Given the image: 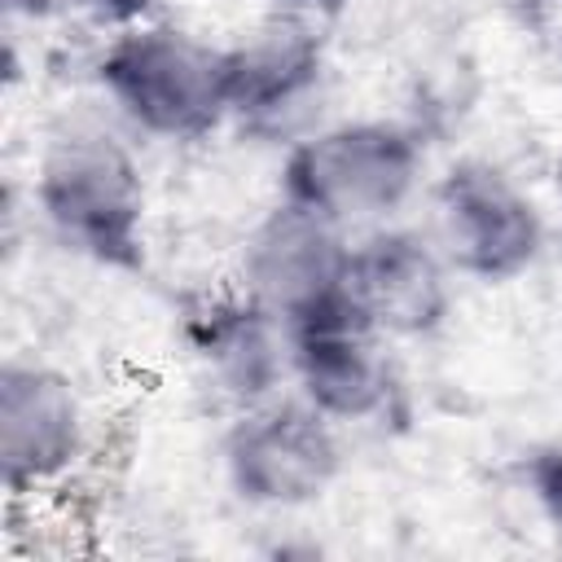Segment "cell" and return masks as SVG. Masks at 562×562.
Instances as JSON below:
<instances>
[{
  "instance_id": "cell-12",
  "label": "cell",
  "mask_w": 562,
  "mask_h": 562,
  "mask_svg": "<svg viewBox=\"0 0 562 562\" xmlns=\"http://www.w3.org/2000/svg\"><path fill=\"white\" fill-rule=\"evenodd\" d=\"M527 479H531V496H536L540 514L562 531V443L536 452Z\"/></svg>"
},
{
  "instance_id": "cell-13",
  "label": "cell",
  "mask_w": 562,
  "mask_h": 562,
  "mask_svg": "<svg viewBox=\"0 0 562 562\" xmlns=\"http://www.w3.org/2000/svg\"><path fill=\"white\" fill-rule=\"evenodd\" d=\"M9 4L31 13V18H48V13H66V9H92L97 13V0H9Z\"/></svg>"
},
{
  "instance_id": "cell-3",
  "label": "cell",
  "mask_w": 562,
  "mask_h": 562,
  "mask_svg": "<svg viewBox=\"0 0 562 562\" xmlns=\"http://www.w3.org/2000/svg\"><path fill=\"white\" fill-rule=\"evenodd\" d=\"M422 140L391 119H342L303 132L281 167V198L325 215L342 233L395 224L422 189Z\"/></svg>"
},
{
  "instance_id": "cell-5",
  "label": "cell",
  "mask_w": 562,
  "mask_h": 562,
  "mask_svg": "<svg viewBox=\"0 0 562 562\" xmlns=\"http://www.w3.org/2000/svg\"><path fill=\"white\" fill-rule=\"evenodd\" d=\"M430 220V237L452 272L474 281H514L544 246V220L531 193L483 158H461L435 180Z\"/></svg>"
},
{
  "instance_id": "cell-1",
  "label": "cell",
  "mask_w": 562,
  "mask_h": 562,
  "mask_svg": "<svg viewBox=\"0 0 562 562\" xmlns=\"http://www.w3.org/2000/svg\"><path fill=\"white\" fill-rule=\"evenodd\" d=\"M97 83L110 110L154 140H202L233 119V48L162 18L114 26Z\"/></svg>"
},
{
  "instance_id": "cell-4",
  "label": "cell",
  "mask_w": 562,
  "mask_h": 562,
  "mask_svg": "<svg viewBox=\"0 0 562 562\" xmlns=\"http://www.w3.org/2000/svg\"><path fill=\"white\" fill-rule=\"evenodd\" d=\"M347 255L351 233L281 198L241 241L237 290L285 329H299L347 307Z\"/></svg>"
},
{
  "instance_id": "cell-9",
  "label": "cell",
  "mask_w": 562,
  "mask_h": 562,
  "mask_svg": "<svg viewBox=\"0 0 562 562\" xmlns=\"http://www.w3.org/2000/svg\"><path fill=\"white\" fill-rule=\"evenodd\" d=\"M382 342L386 338L373 334L351 307L290 329L294 395H303L316 413H325L338 426L382 417L395 395V378Z\"/></svg>"
},
{
  "instance_id": "cell-6",
  "label": "cell",
  "mask_w": 562,
  "mask_h": 562,
  "mask_svg": "<svg viewBox=\"0 0 562 562\" xmlns=\"http://www.w3.org/2000/svg\"><path fill=\"white\" fill-rule=\"evenodd\" d=\"M334 426L338 422L316 413L303 395L241 408L224 435V474L233 492L259 509H303L321 501L342 470Z\"/></svg>"
},
{
  "instance_id": "cell-14",
  "label": "cell",
  "mask_w": 562,
  "mask_h": 562,
  "mask_svg": "<svg viewBox=\"0 0 562 562\" xmlns=\"http://www.w3.org/2000/svg\"><path fill=\"white\" fill-rule=\"evenodd\" d=\"M145 9H149V0H97V13L110 18L114 26H127V22L145 18Z\"/></svg>"
},
{
  "instance_id": "cell-16",
  "label": "cell",
  "mask_w": 562,
  "mask_h": 562,
  "mask_svg": "<svg viewBox=\"0 0 562 562\" xmlns=\"http://www.w3.org/2000/svg\"><path fill=\"white\" fill-rule=\"evenodd\" d=\"M558 198H562V158H558Z\"/></svg>"
},
{
  "instance_id": "cell-10",
  "label": "cell",
  "mask_w": 562,
  "mask_h": 562,
  "mask_svg": "<svg viewBox=\"0 0 562 562\" xmlns=\"http://www.w3.org/2000/svg\"><path fill=\"white\" fill-rule=\"evenodd\" d=\"M321 75V22L277 9L241 44H233V119L259 132H285L290 119L316 101Z\"/></svg>"
},
{
  "instance_id": "cell-8",
  "label": "cell",
  "mask_w": 562,
  "mask_h": 562,
  "mask_svg": "<svg viewBox=\"0 0 562 562\" xmlns=\"http://www.w3.org/2000/svg\"><path fill=\"white\" fill-rule=\"evenodd\" d=\"M347 307L382 338L435 334L452 307V263L435 237L382 224L351 237Z\"/></svg>"
},
{
  "instance_id": "cell-2",
  "label": "cell",
  "mask_w": 562,
  "mask_h": 562,
  "mask_svg": "<svg viewBox=\"0 0 562 562\" xmlns=\"http://www.w3.org/2000/svg\"><path fill=\"white\" fill-rule=\"evenodd\" d=\"M35 211L70 250L132 268L145 255V171L136 149L105 123L57 127L35 162Z\"/></svg>"
},
{
  "instance_id": "cell-11",
  "label": "cell",
  "mask_w": 562,
  "mask_h": 562,
  "mask_svg": "<svg viewBox=\"0 0 562 562\" xmlns=\"http://www.w3.org/2000/svg\"><path fill=\"white\" fill-rule=\"evenodd\" d=\"M189 347L206 382L237 408L268 404L290 382V329L241 290L206 299L189 316Z\"/></svg>"
},
{
  "instance_id": "cell-15",
  "label": "cell",
  "mask_w": 562,
  "mask_h": 562,
  "mask_svg": "<svg viewBox=\"0 0 562 562\" xmlns=\"http://www.w3.org/2000/svg\"><path fill=\"white\" fill-rule=\"evenodd\" d=\"M505 4H514L522 18H536V13H544V9H553L558 0H505Z\"/></svg>"
},
{
  "instance_id": "cell-7",
  "label": "cell",
  "mask_w": 562,
  "mask_h": 562,
  "mask_svg": "<svg viewBox=\"0 0 562 562\" xmlns=\"http://www.w3.org/2000/svg\"><path fill=\"white\" fill-rule=\"evenodd\" d=\"M88 457V408L70 373L44 360L0 369V479L13 501L61 487Z\"/></svg>"
}]
</instances>
